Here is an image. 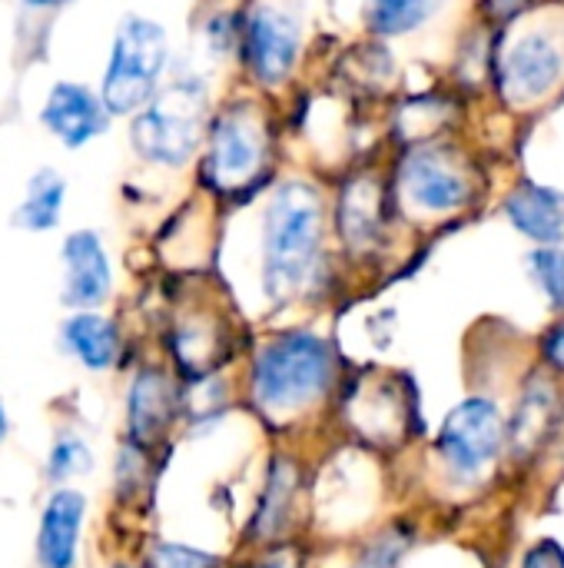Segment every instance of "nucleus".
Segmentation results:
<instances>
[{"instance_id": "nucleus-1", "label": "nucleus", "mask_w": 564, "mask_h": 568, "mask_svg": "<svg viewBox=\"0 0 564 568\" xmlns=\"http://www.w3.org/2000/svg\"><path fill=\"white\" fill-rule=\"evenodd\" d=\"M322 193L306 180H289L273 190L263 213V293L286 306L299 300L322 260Z\"/></svg>"}, {"instance_id": "nucleus-2", "label": "nucleus", "mask_w": 564, "mask_h": 568, "mask_svg": "<svg viewBox=\"0 0 564 568\" xmlns=\"http://www.w3.org/2000/svg\"><path fill=\"white\" fill-rule=\"evenodd\" d=\"M339 379V356L332 343L312 329H286L266 339L249 366L253 406L276 419L316 406Z\"/></svg>"}, {"instance_id": "nucleus-3", "label": "nucleus", "mask_w": 564, "mask_h": 568, "mask_svg": "<svg viewBox=\"0 0 564 568\" xmlns=\"http://www.w3.org/2000/svg\"><path fill=\"white\" fill-rule=\"evenodd\" d=\"M206 140V87L176 80L160 90L130 123L133 150L156 166L180 170Z\"/></svg>"}, {"instance_id": "nucleus-4", "label": "nucleus", "mask_w": 564, "mask_h": 568, "mask_svg": "<svg viewBox=\"0 0 564 568\" xmlns=\"http://www.w3.org/2000/svg\"><path fill=\"white\" fill-rule=\"evenodd\" d=\"M166 57H170L166 30L156 20L136 13L120 20L100 87L110 116H136L160 93Z\"/></svg>"}, {"instance_id": "nucleus-5", "label": "nucleus", "mask_w": 564, "mask_h": 568, "mask_svg": "<svg viewBox=\"0 0 564 568\" xmlns=\"http://www.w3.org/2000/svg\"><path fill=\"white\" fill-rule=\"evenodd\" d=\"M432 449L452 479L472 483L489 473L509 449V419L495 399L465 396L445 413Z\"/></svg>"}, {"instance_id": "nucleus-6", "label": "nucleus", "mask_w": 564, "mask_h": 568, "mask_svg": "<svg viewBox=\"0 0 564 568\" xmlns=\"http://www.w3.org/2000/svg\"><path fill=\"white\" fill-rule=\"evenodd\" d=\"M269 130L253 103H229L209 120L203 176L213 190L233 193L249 186L266 166Z\"/></svg>"}, {"instance_id": "nucleus-7", "label": "nucleus", "mask_w": 564, "mask_h": 568, "mask_svg": "<svg viewBox=\"0 0 564 568\" xmlns=\"http://www.w3.org/2000/svg\"><path fill=\"white\" fill-rule=\"evenodd\" d=\"M399 190L402 200L409 203V210L416 213H432V216H445V213H459L472 203V180L465 173L462 163H455V156L445 146H419L402 160L399 170Z\"/></svg>"}, {"instance_id": "nucleus-8", "label": "nucleus", "mask_w": 564, "mask_h": 568, "mask_svg": "<svg viewBox=\"0 0 564 568\" xmlns=\"http://www.w3.org/2000/svg\"><path fill=\"white\" fill-rule=\"evenodd\" d=\"M239 50L259 83H283L299 57V20L276 3H256L239 27Z\"/></svg>"}, {"instance_id": "nucleus-9", "label": "nucleus", "mask_w": 564, "mask_h": 568, "mask_svg": "<svg viewBox=\"0 0 564 568\" xmlns=\"http://www.w3.org/2000/svg\"><path fill=\"white\" fill-rule=\"evenodd\" d=\"M564 77V50L555 33L525 30L512 40L502 60V90L512 103L529 106L545 100Z\"/></svg>"}, {"instance_id": "nucleus-10", "label": "nucleus", "mask_w": 564, "mask_h": 568, "mask_svg": "<svg viewBox=\"0 0 564 568\" xmlns=\"http://www.w3.org/2000/svg\"><path fill=\"white\" fill-rule=\"evenodd\" d=\"M40 123L70 150L96 140L106 133L110 126V110L103 103V97H96L90 87L83 83H70L60 80L50 87L43 110H40Z\"/></svg>"}, {"instance_id": "nucleus-11", "label": "nucleus", "mask_w": 564, "mask_h": 568, "mask_svg": "<svg viewBox=\"0 0 564 568\" xmlns=\"http://www.w3.org/2000/svg\"><path fill=\"white\" fill-rule=\"evenodd\" d=\"M63 303L73 310H93L110 296L113 270L96 233L76 230L63 240Z\"/></svg>"}, {"instance_id": "nucleus-12", "label": "nucleus", "mask_w": 564, "mask_h": 568, "mask_svg": "<svg viewBox=\"0 0 564 568\" xmlns=\"http://www.w3.org/2000/svg\"><path fill=\"white\" fill-rule=\"evenodd\" d=\"M180 416V389L163 369H140L126 396V433L133 446L156 443Z\"/></svg>"}, {"instance_id": "nucleus-13", "label": "nucleus", "mask_w": 564, "mask_h": 568, "mask_svg": "<svg viewBox=\"0 0 564 568\" xmlns=\"http://www.w3.org/2000/svg\"><path fill=\"white\" fill-rule=\"evenodd\" d=\"M86 499L76 489H57L40 516L37 532V559L43 568H73L76 566V546L83 529Z\"/></svg>"}, {"instance_id": "nucleus-14", "label": "nucleus", "mask_w": 564, "mask_h": 568, "mask_svg": "<svg viewBox=\"0 0 564 568\" xmlns=\"http://www.w3.org/2000/svg\"><path fill=\"white\" fill-rule=\"evenodd\" d=\"M299 499V466L289 456H273L266 463V483L256 499V513L249 519V539L276 542L293 526V509Z\"/></svg>"}, {"instance_id": "nucleus-15", "label": "nucleus", "mask_w": 564, "mask_h": 568, "mask_svg": "<svg viewBox=\"0 0 564 568\" xmlns=\"http://www.w3.org/2000/svg\"><path fill=\"white\" fill-rule=\"evenodd\" d=\"M505 216L512 226L539 246H562L564 243V196L539 186L522 183L505 196Z\"/></svg>"}, {"instance_id": "nucleus-16", "label": "nucleus", "mask_w": 564, "mask_h": 568, "mask_svg": "<svg viewBox=\"0 0 564 568\" xmlns=\"http://www.w3.org/2000/svg\"><path fill=\"white\" fill-rule=\"evenodd\" d=\"M63 346L93 373L110 369L120 356V333L116 323L93 313V310H80L63 323Z\"/></svg>"}, {"instance_id": "nucleus-17", "label": "nucleus", "mask_w": 564, "mask_h": 568, "mask_svg": "<svg viewBox=\"0 0 564 568\" xmlns=\"http://www.w3.org/2000/svg\"><path fill=\"white\" fill-rule=\"evenodd\" d=\"M555 419H558V393L552 389L548 379L532 383L519 399L515 413L509 416V449L515 456L532 453L548 436Z\"/></svg>"}, {"instance_id": "nucleus-18", "label": "nucleus", "mask_w": 564, "mask_h": 568, "mask_svg": "<svg viewBox=\"0 0 564 568\" xmlns=\"http://www.w3.org/2000/svg\"><path fill=\"white\" fill-rule=\"evenodd\" d=\"M63 196H66V183L57 170L43 166L30 176L23 203L13 210V226L30 230V233H47L60 223V210H63Z\"/></svg>"}, {"instance_id": "nucleus-19", "label": "nucleus", "mask_w": 564, "mask_h": 568, "mask_svg": "<svg viewBox=\"0 0 564 568\" xmlns=\"http://www.w3.org/2000/svg\"><path fill=\"white\" fill-rule=\"evenodd\" d=\"M442 7L445 0H366V23L379 37H409Z\"/></svg>"}, {"instance_id": "nucleus-20", "label": "nucleus", "mask_w": 564, "mask_h": 568, "mask_svg": "<svg viewBox=\"0 0 564 568\" xmlns=\"http://www.w3.org/2000/svg\"><path fill=\"white\" fill-rule=\"evenodd\" d=\"M382 203H379V190H372L369 183H352L346 190L342 200V236L346 246H376V240L382 236Z\"/></svg>"}, {"instance_id": "nucleus-21", "label": "nucleus", "mask_w": 564, "mask_h": 568, "mask_svg": "<svg viewBox=\"0 0 564 568\" xmlns=\"http://www.w3.org/2000/svg\"><path fill=\"white\" fill-rule=\"evenodd\" d=\"M412 546H416L412 526L392 523L382 532H376L346 568H399L406 562V556L412 552Z\"/></svg>"}, {"instance_id": "nucleus-22", "label": "nucleus", "mask_w": 564, "mask_h": 568, "mask_svg": "<svg viewBox=\"0 0 564 568\" xmlns=\"http://www.w3.org/2000/svg\"><path fill=\"white\" fill-rule=\"evenodd\" d=\"M525 263L552 310H564V246H539Z\"/></svg>"}, {"instance_id": "nucleus-23", "label": "nucleus", "mask_w": 564, "mask_h": 568, "mask_svg": "<svg viewBox=\"0 0 564 568\" xmlns=\"http://www.w3.org/2000/svg\"><path fill=\"white\" fill-rule=\"evenodd\" d=\"M146 568H223V559L206 549H196V546L156 542L146 552Z\"/></svg>"}, {"instance_id": "nucleus-24", "label": "nucleus", "mask_w": 564, "mask_h": 568, "mask_svg": "<svg viewBox=\"0 0 564 568\" xmlns=\"http://www.w3.org/2000/svg\"><path fill=\"white\" fill-rule=\"evenodd\" d=\"M90 449L80 439H60L57 449L50 453V476L53 479H70L80 473H90Z\"/></svg>"}, {"instance_id": "nucleus-25", "label": "nucleus", "mask_w": 564, "mask_h": 568, "mask_svg": "<svg viewBox=\"0 0 564 568\" xmlns=\"http://www.w3.org/2000/svg\"><path fill=\"white\" fill-rule=\"evenodd\" d=\"M519 568H564V546L558 539H539L525 549Z\"/></svg>"}, {"instance_id": "nucleus-26", "label": "nucleus", "mask_w": 564, "mask_h": 568, "mask_svg": "<svg viewBox=\"0 0 564 568\" xmlns=\"http://www.w3.org/2000/svg\"><path fill=\"white\" fill-rule=\"evenodd\" d=\"M542 356H545V363H548L552 369L564 373V320L562 323H555V326L548 329V336L542 339Z\"/></svg>"}, {"instance_id": "nucleus-27", "label": "nucleus", "mask_w": 564, "mask_h": 568, "mask_svg": "<svg viewBox=\"0 0 564 568\" xmlns=\"http://www.w3.org/2000/svg\"><path fill=\"white\" fill-rule=\"evenodd\" d=\"M249 568H299V562H296V556L289 549H273L269 552V546H266V552Z\"/></svg>"}, {"instance_id": "nucleus-28", "label": "nucleus", "mask_w": 564, "mask_h": 568, "mask_svg": "<svg viewBox=\"0 0 564 568\" xmlns=\"http://www.w3.org/2000/svg\"><path fill=\"white\" fill-rule=\"evenodd\" d=\"M27 7H60V3H66V0H23Z\"/></svg>"}, {"instance_id": "nucleus-29", "label": "nucleus", "mask_w": 564, "mask_h": 568, "mask_svg": "<svg viewBox=\"0 0 564 568\" xmlns=\"http://www.w3.org/2000/svg\"><path fill=\"white\" fill-rule=\"evenodd\" d=\"M3 433H7V419H3V409H0V439H3Z\"/></svg>"}]
</instances>
